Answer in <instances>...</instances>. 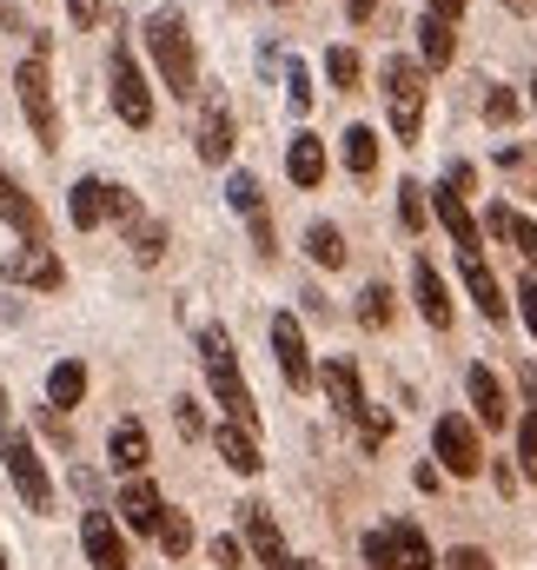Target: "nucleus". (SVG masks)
I'll return each instance as SVG.
<instances>
[{
	"mask_svg": "<svg viewBox=\"0 0 537 570\" xmlns=\"http://www.w3.org/2000/svg\"><path fill=\"white\" fill-rule=\"evenodd\" d=\"M206 558H213L219 570H240V564H246V544L226 531V538H213V544H206Z\"/></svg>",
	"mask_w": 537,
	"mask_h": 570,
	"instance_id": "obj_41",
	"label": "nucleus"
},
{
	"mask_svg": "<svg viewBox=\"0 0 537 570\" xmlns=\"http://www.w3.org/2000/svg\"><path fill=\"white\" fill-rule=\"evenodd\" d=\"M127 233H134V239H127V246H134V266H159V259H166V219L146 213V219L127 226Z\"/></svg>",
	"mask_w": 537,
	"mask_h": 570,
	"instance_id": "obj_31",
	"label": "nucleus"
},
{
	"mask_svg": "<svg viewBox=\"0 0 537 570\" xmlns=\"http://www.w3.org/2000/svg\"><path fill=\"white\" fill-rule=\"evenodd\" d=\"M518 392H525V405H531V419H537V358L518 365Z\"/></svg>",
	"mask_w": 537,
	"mask_h": 570,
	"instance_id": "obj_47",
	"label": "nucleus"
},
{
	"mask_svg": "<svg viewBox=\"0 0 537 570\" xmlns=\"http://www.w3.org/2000/svg\"><path fill=\"white\" fill-rule=\"evenodd\" d=\"M431 213H438V226L451 233V246H458V253H485V246H478V219H471V206H465L451 186H438V193H431Z\"/></svg>",
	"mask_w": 537,
	"mask_h": 570,
	"instance_id": "obj_23",
	"label": "nucleus"
},
{
	"mask_svg": "<svg viewBox=\"0 0 537 570\" xmlns=\"http://www.w3.org/2000/svg\"><path fill=\"white\" fill-rule=\"evenodd\" d=\"M458 273H465V292H471V305L491 318V325H505V312H511V298H505V285L498 273L485 266V253H458Z\"/></svg>",
	"mask_w": 537,
	"mask_h": 570,
	"instance_id": "obj_19",
	"label": "nucleus"
},
{
	"mask_svg": "<svg viewBox=\"0 0 537 570\" xmlns=\"http://www.w3.org/2000/svg\"><path fill=\"white\" fill-rule=\"evenodd\" d=\"M107 464H114V478H146L153 444H146V425L139 419H114V431H107Z\"/></svg>",
	"mask_w": 537,
	"mask_h": 570,
	"instance_id": "obj_18",
	"label": "nucleus"
},
{
	"mask_svg": "<svg viewBox=\"0 0 537 570\" xmlns=\"http://www.w3.org/2000/svg\"><path fill=\"white\" fill-rule=\"evenodd\" d=\"M0 219H7V233L20 239V246H47V219H40V206H33V193L0 166Z\"/></svg>",
	"mask_w": 537,
	"mask_h": 570,
	"instance_id": "obj_15",
	"label": "nucleus"
},
{
	"mask_svg": "<svg viewBox=\"0 0 537 570\" xmlns=\"http://www.w3.org/2000/svg\"><path fill=\"white\" fill-rule=\"evenodd\" d=\"M359 551H365V570H399V551H392V531H385V524H379V531H365V544H359Z\"/></svg>",
	"mask_w": 537,
	"mask_h": 570,
	"instance_id": "obj_37",
	"label": "nucleus"
},
{
	"mask_svg": "<svg viewBox=\"0 0 537 570\" xmlns=\"http://www.w3.org/2000/svg\"><path fill=\"white\" fill-rule=\"evenodd\" d=\"M0 273L13 285H27V292H60V285H67V266H60L53 246H13Z\"/></svg>",
	"mask_w": 537,
	"mask_h": 570,
	"instance_id": "obj_17",
	"label": "nucleus"
},
{
	"mask_svg": "<svg viewBox=\"0 0 537 570\" xmlns=\"http://www.w3.org/2000/svg\"><path fill=\"white\" fill-rule=\"evenodd\" d=\"M319 385H325V399H332L339 419H359L365 412V385H359V365L352 358H325L319 365Z\"/></svg>",
	"mask_w": 537,
	"mask_h": 570,
	"instance_id": "obj_21",
	"label": "nucleus"
},
{
	"mask_svg": "<svg viewBox=\"0 0 537 570\" xmlns=\"http://www.w3.org/2000/svg\"><path fill=\"white\" fill-rule=\"evenodd\" d=\"M518 471H525V478H537V419H525V425H518Z\"/></svg>",
	"mask_w": 537,
	"mask_h": 570,
	"instance_id": "obj_43",
	"label": "nucleus"
},
{
	"mask_svg": "<svg viewBox=\"0 0 537 570\" xmlns=\"http://www.w3.org/2000/svg\"><path fill=\"white\" fill-rule=\"evenodd\" d=\"M292 570H319V564H299V558H292Z\"/></svg>",
	"mask_w": 537,
	"mask_h": 570,
	"instance_id": "obj_53",
	"label": "nucleus"
},
{
	"mask_svg": "<svg viewBox=\"0 0 537 570\" xmlns=\"http://www.w3.org/2000/svg\"><path fill=\"white\" fill-rule=\"evenodd\" d=\"M471 179H478V173H471V159H451V166H445V186H451L458 199L471 193Z\"/></svg>",
	"mask_w": 537,
	"mask_h": 570,
	"instance_id": "obj_46",
	"label": "nucleus"
},
{
	"mask_svg": "<svg viewBox=\"0 0 537 570\" xmlns=\"http://www.w3.org/2000/svg\"><path fill=\"white\" fill-rule=\"evenodd\" d=\"M114 518H120V531H127V538H153V531H159V518H166L159 484H153V478H120Z\"/></svg>",
	"mask_w": 537,
	"mask_h": 570,
	"instance_id": "obj_13",
	"label": "nucleus"
},
{
	"mask_svg": "<svg viewBox=\"0 0 537 570\" xmlns=\"http://www.w3.org/2000/svg\"><path fill=\"white\" fill-rule=\"evenodd\" d=\"M424 13H438V20H451V27H458V13H465V0H424Z\"/></svg>",
	"mask_w": 537,
	"mask_h": 570,
	"instance_id": "obj_49",
	"label": "nucleus"
},
{
	"mask_svg": "<svg viewBox=\"0 0 537 570\" xmlns=\"http://www.w3.org/2000/svg\"><path fill=\"white\" fill-rule=\"evenodd\" d=\"M0 570H7V544H0Z\"/></svg>",
	"mask_w": 537,
	"mask_h": 570,
	"instance_id": "obj_55",
	"label": "nucleus"
},
{
	"mask_svg": "<svg viewBox=\"0 0 537 570\" xmlns=\"http://www.w3.org/2000/svg\"><path fill=\"white\" fill-rule=\"evenodd\" d=\"M359 73H365V67H359V47H332V53H325V80H332L339 94H352Z\"/></svg>",
	"mask_w": 537,
	"mask_h": 570,
	"instance_id": "obj_34",
	"label": "nucleus"
},
{
	"mask_svg": "<svg viewBox=\"0 0 537 570\" xmlns=\"http://www.w3.org/2000/svg\"><path fill=\"white\" fill-rule=\"evenodd\" d=\"M173 425H179V438H213V425H206V412H199V399H173Z\"/></svg>",
	"mask_w": 537,
	"mask_h": 570,
	"instance_id": "obj_36",
	"label": "nucleus"
},
{
	"mask_svg": "<svg viewBox=\"0 0 537 570\" xmlns=\"http://www.w3.org/2000/svg\"><path fill=\"white\" fill-rule=\"evenodd\" d=\"M399 219H404V233H424V219H431V199H424L418 179H404L399 186Z\"/></svg>",
	"mask_w": 537,
	"mask_h": 570,
	"instance_id": "obj_35",
	"label": "nucleus"
},
{
	"mask_svg": "<svg viewBox=\"0 0 537 570\" xmlns=\"http://www.w3.org/2000/svg\"><path fill=\"white\" fill-rule=\"evenodd\" d=\"M0 27H7V33L20 27V7H13V0H0Z\"/></svg>",
	"mask_w": 537,
	"mask_h": 570,
	"instance_id": "obj_51",
	"label": "nucleus"
},
{
	"mask_svg": "<svg viewBox=\"0 0 537 570\" xmlns=\"http://www.w3.org/2000/svg\"><path fill=\"white\" fill-rule=\"evenodd\" d=\"M100 13H107V0H67V20H74L80 33H87V27H94Z\"/></svg>",
	"mask_w": 537,
	"mask_h": 570,
	"instance_id": "obj_45",
	"label": "nucleus"
},
{
	"mask_svg": "<svg viewBox=\"0 0 537 570\" xmlns=\"http://www.w3.org/2000/svg\"><path fill=\"white\" fill-rule=\"evenodd\" d=\"M285 179H292L299 193H312V186L325 179V140H319V134H292V146H285Z\"/></svg>",
	"mask_w": 537,
	"mask_h": 570,
	"instance_id": "obj_24",
	"label": "nucleus"
},
{
	"mask_svg": "<svg viewBox=\"0 0 537 570\" xmlns=\"http://www.w3.org/2000/svg\"><path fill=\"white\" fill-rule=\"evenodd\" d=\"M485 120H491V127H511V120H518V94H511V87H491V94H485Z\"/></svg>",
	"mask_w": 537,
	"mask_h": 570,
	"instance_id": "obj_39",
	"label": "nucleus"
},
{
	"mask_svg": "<svg viewBox=\"0 0 537 570\" xmlns=\"http://www.w3.org/2000/svg\"><path fill=\"white\" fill-rule=\"evenodd\" d=\"M531 107H537V73H531Z\"/></svg>",
	"mask_w": 537,
	"mask_h": 570,
	"instance_id": "obj_54",
	"label": "nucleus"
},
{
	"mask_svg": "<svg viewBox=\"0 0 537 570\" xmlns=\"http://www.w3.org/2000/svg\"><path fill=\"white\" fill-rule=\"evenodd\" d=\"M226 206L246 219V233H253V246H260V259H272L279 246H272V213H266V193H260V179L240 166L233 179H226Z\"/></svg>",
	"mask_w": 537,
	"mask_h": 570,
	"instance_id": "obj_14",
	"label": "nucleus"
},
{
	"mask_svg": "<svg viewBox=\"0 0 537 570\" xmlns=\"http://www.w3.org/2000/svg\"><path fill=\"white\" fill-rule=\"evenodd\" d=\"M80 551H87V564L94 570H134V544H127V531H120V518L114 511H80Z\"/></svg>",
	"mask_w": 537,
	"mask_h": 570,
	"instance_id": "obj_10",
	"label": "nucleus"
},
{
	"mask_svg": "<svg viewBox=\"0 0 537 570\" xmlns=\"http://www.w3.org/2000/svg\"><path fill=\"white\" fill-rule=\"evenodd\" d=\"M372 13H379V0H345V20H352V27H365Z\"/></svg>",
	"mask_w": 537,
	"mask_h": 570,
	"instance_id": "obj_48",
	"label": "nucleus"
},
{
	"mask_svg": "<svg viewBox=\"0 0 537 570\" xmlns=\"http://www.w3.org/2000/svg\"><path fill=\"white\" fill-rule=\"evenodd\" d=\"M240 544L253 551V564H260V570H292L285 531H279V518H272L260 498H253V504H240Z\"/></svg>",
	"mask_w": 537,
	"mask_h": 570,
	"instance_id": "obj_12",
	"label": "nucleus"
},
{
	"mask_svg": "<svg viewBox=\"0 0 537 570\" xmlns=\"http://www.w3.org/2000/svg\"><path fill=\"white\" fill-rule=\"evenodd\" d=\"M485 226H491L505 246H518V253L537 266V219H531V213H518V206H491V213H485Z\"/></svg>",
	"mask_w": 537,
	"mask_h": 570,
	"instance_id": "obj_27",
	"label": "nucleus"
},
{
	"mask_svg": "<svg viewBox=\"0 0 537 570\" xmlns=\"http://www.w3.org/2000/svg\"><path fill=\"white\" fill-rule=\"evenodd\" d=\"M67 219H74V233H100V226H139L146 206H139L127 186L87 173V179H74V193H67Z\"/></svg>",
	"mask_w": 537,
	"mask_h": 570,
	"instance_id": "obj_5",
	"label": "nucleus"
},
{
	"mask_svg": "<svg viewBox=\"0 0 537 570\" xmlns=\"http://www.w3.org/2000/svg\"><path fill=\"white\" fill-rule=\"evenodd\" d=\"M272 7H285V0H272Z\"/></svg>",
	"mask_w": 537,
	"mask_h": 570,
	"instance_id": "obj_56",
	"label": "nucleus"
},
{
	"mask_svg": "<svg viewBox=\"0 0 537 570\" xmlns=\"http://www.w3.org/2000/svg\"><path fill=\"white\" fill-rule=\"evenodd\" d=\"M411 298H418V312H424V325L431 332H445L451 325V292L438 279V266L431 259H411Z\"/></svg>",
	"mask_w": 537,
	"mask_h": 570,
	"instance_id": "obj_22",
	"label": "nucleus"
},
{
	"mask_svg": "<svg viewBox=\"0 0 537 570\" xmlns=\"http://www.w3.org/2000/svg\"><path fill=\"white\" fill-rule=\"evenodd\" d=\"M339 153H345V173L352 179H372L379 173V134L372 127H345L339 134Z\"/></svg>",
	"mask_w": 537,
	"mask_h": 570,
	"instance_id": "obj_29",
	"label": "nucleus"
},
{
	"mask_svg": "<svg viewBox=\"0 0 537 570\" xmlns=\"http://www.w3.org/2000/svg\"><path fill=\"white\" fill-rule=\"evenodd\" d=\"M153 538H159V551H166V558H186V551L199 544V538H193V518H186V511H173V504H166V518H159V531H153Z\"/></svg>",
	"mask_w": 537,
	"mask_h": 570,
	"instance_id": "obj_32",
	"label": "nucleus"
},
{
	"mask_svg": "<svg viewBox=\"0 0 537 570\" xmlns=\"http://www.w3.org/2000/svg\"><path fill=\"white\" fill-rule=\"evenodd\" d=\"M445 570H498V564H491L485 544H451V551H445Z\"/></svg>",
	"mask_w": 537,
	"mask_h": 570,
	"instance_id": "obj_40",
	"label": "nucleus"
},
{
	"mask_svg": "<svg viewBox=\"0 0 537 570\" xmlns=\"http://www.w3.org/2000/svg\"><path fill=\"white\" fill-rule=\"evenodd\" d=\"M491 478H498V491H518V464H505V458H498V464H491Z\"/></svg>",
	"mask_w": 537,
	"mask_h": 570,
	"instance_id": "obj_50",
	"label": "nucleus"
},
{
	"mask_svg": "<svg viewBox=\"0 0 537 570\" xmlns=\"http://www.w3.org/2000/svg\"><path fill=\"white\" fill-rule=\"evenodd\" d=\"M518 318H525V332L537 338V279H518Z\"/></svg>",
	"mask_w": 537,
	"mask_h": 570,
	"instance_id": "obj_44",
	"label": "nucleus"
},
{
	"mask_svg": "<svg viewBox=\"0 0 537 570\" xmlns=\"http://www.w3.org/2000/svg\"><path fill=\"white\" fill-rule=\"evenodd\" d=\"M379 87H385V114H392V140H418V127H424V67L411 60V53H392L385 67H379Z\"/></svg>",
	"mask_w": 537,
	"mask_h": 570,
	"instance_id": "obj_6",
	"label": "nucleus"
},
{
	"mask_svg": "<svg viewBox=\"0 0 537 570\" xmlns=\"http://www.w3.org/2000/svg\"><path fill=\"white\" fill-rule=\"evenodd\" d=\"M233 140H240V120H233V100H226V87H199L193 153H199L206 166H226V159H233Z\"/></svg>",
	"mask_w": 537,
	"mask_h": 570,
	"instance_id": "obj_8",
	"label": "nucleus"
},
{
	"mask_svg": "<svg viewBox=\"0 0 537 570\" xmlns=\"http://www.w3.org/2000/svg\"><path fill=\"white\" fill-rule=\"evenodd\" d=\"M272 358H279V372H285L292 392H312V385H319V365H312V352H305V325H299L292 312H272Z\"/></svg>",
	"mask_w": 537,
	"mask_h": 570,
	"instance_id": "obj_11",
	"label": "nucleus"
},
{
	"mask_svg": "<svg viewBox=\"0 0 537 570\" xmlns=\"http://www.w3.org/2000/svg\"><path fill=\"white\" fill-rule=\"evenodd\" d=\"M213 451H219V464H226L233 478H260V464H266V458H260V431L233 425V419L213 425Z\"/></svg>",
	"mask_w": 537,
	"mask_h": 570,
	"instance_id": "obj_20",
	"label": "nucleus"
},
{
	"mask_svg": "<svg viewBox=\"0 0 537 570\" xmlns=\"http://www.w3.org/2000/svg\"><path fill=\"white\" fill-rule=\"evenodd\" d=\"M392 531V551H399V570H438V558H431V538L411 524V518H392L385 524Z\"/></svg>",
	"mask_w": 537,
	"mask_h": 570,
	"instance_id": "obj_28",
	"label": "nucleus"
},
{
	"mask_svg": "<svg viewBox=\"0 0 537 570\" xmlns=\"http://www.w3.org/2000/svg\"><path fill=\"white\" fill-rule=\"evenodd\" d=\"M146 53H153V67H159V87L173 94V100H199V47H193V27H186V13L179 7H153L146 13Z\"/></svg>",
	"mask_w": 537,
	"mask_h": 570,
	"instance_id": "obj_1",
	"label": "nucleus"
},
{
	"mask_svg": "<svg viewBox=\"0 0 537 570\" xmlns=\"http://www.w3.org/2000/svg\"><path fill=\"white\" fill-rule=\"evenodd\" d=\"M285 100H292V114L312 107V73H305V60H285Z\"/></svg>",
	"mask_w": 537,
	"mask_h": 570,
	"instance_id": "obj_38",
	"label": "nucleus"
},
{
	"mask_svg": "<svg viewBox=\"0 0 537 570\" xmlns=\"http://www.w3.org/2000/svg\"><path fill=\"white\" fill-rule=\"evenodd\" d=\"M431 458H438L451 478H478V471H485V438H478V419L445 412V419L431 425Z\"/></svg>",
	"mask_w": 537,
	"mask_h": 570,
	"instance_id": "obj_9",
	"label": "nucleus"
},
{
	"mask_svg": "<svg viewBox=\"0 0 537 570\" xmlns=\"http://www.w3.org/2000/svg\"><path fill=\"white\" fill-rule=\"evenodd\" d=\"M80 399H87V365H80V358H60V365L47 372V412H60V419H67Z\"/></svg>",
	"mask_w": 537,
	"mask_h": 570,
	"instance_id": "obj_26",
	"label": "nucleus"
},
{
	"mask_svg": "<svg viewBox=\"0 0 537 570\" xmlns=\"http://www.w3.org/2000/svg\"><path fill=\"white\" fill-rule=\"evenodd\" d=\"M107 87H114V114H120L134 134H146V127H153V87H146V73H139V60H134L127 40H114V53H107Z\"/></svg>",
	"mask_w": 537,
	"mask_h": 570,
	"instance_id": "obj_7",
	"label": "nucleus"
},
{
	"mask_svg": "<svg viewBox=\"0 0 537 570\" xmlns=\"http://www.w3.org/2000/svg\"><path fill=\"white\" fill-rule=\"evenodd\" d=\"M305 253H312V266L332 273V266H345V233H339L332 219H312V226H305Z\"/></svg>",
	"mask_w": 537,
	"mask_h": 570,
	"instance_id": "obj_30",
	"label": "nucleus"
},
{
	"mask_svg": "<svg viewBox=\"0 0 537 570\" xmlns=\"http://www.w3.org/2000/svg\"><path fill=\"white\" fill-rule=\"evenodd\" d=\"M385 431H392V419H385L379 405H365V412H359V438H365V451H379V444H385Z\"/></svg>",
	"mask_w": 537,
	"mask_h": 570,
	"instance_id": "obj_42",
	"label": "nucleus"
},
{
	"mask_svg": "<svg viewBox=\"0 0 537 570\" xmlns=\"http://www.w3.org/2000/svg\"><path fill=\"white\" fill-rule=\"evenodd\" d=\"M0 419H13V412H7V385H0Z\"/></svg>",
	"mask_w": 537,
	"mask_h": 570,
	"instance_id": "obj_52",
	"label": "nucleus"
},
{
	"mask_svg": "<svg viewBox=\"0 0 537 570\" xmlns=\"http://www.w3.org/2000/svg\"><path fill=\"white\" fill-rule=\"evenodd\" d=\"M0 471H7L13 498H20L33 518H53V511H60V491H53V471H47V458L33 451V438L13 425V419H0Z\"/></svg>",
	"mask_w": 537,
	"mask_h": 570,
	"instance_id": "obj_4",
	"label": "nucleus"
},
{
	"mask_svg": "<svg viewBox=\"0 0 537 570\" xmlns=\"http://www.w3.org/2000/svg\"><path fill=\"white\" fill-rule=\"evenodd\" d=\"M451 60H458V27L438 20V13H424V20H418V67L438 73V67H451Z\"/></svg>",
	"mask_w": 537,
	"mask_h": 570,
	"instance_id": "obj_25",
	"label": "nucleus"
},
{
	"mask_svg": "<svg viewBox=\"0 0 537 570\" xmlns=\"http://www.w3.org/2000/svg\"><path fill=\"white\" fill-rule=\"evenodd\" d=\"M13 94H20V114H27V134L40 140V153L60 146V100H53V33H33L20 67H13Z\"/></svg>",
	"mask_w": 537,
	"mask_h": 570,
	"instance_id": "obj_2",
	"label": "nucleus"
},
{
	"mask_svg": "<svg viewBox=\"0 0 537 570\" xmlns=\"http://www.w3.org/2000/svg\"><path fill=\"white\" fill-rule=\"evenodd\" d=\"M465 399H471V419L491 431L511 425V392H505V379L491 372V365H465Z\"/></svg>",
	"mask_w": 537,
	"mask_h": 570,
	"instance_id": "obj_16",
	"label": "nucleus"
},
{
	"mask_svg": "<svg viewBox=\"0 0 537 570\" xmlns=\"http://www.w3.org/2000/svg\"><path fill=\"white\" fill-rule=\"evenodd\" d=\"M199 365H206V385H213V405L233 419V425L260 431V405H253V385H246V372H240V358H233V338H226V325H199Z\"/></svg>",
	"mask_w": 537,
	"mask_h": 570,
	"instance_id": "obj_3",
	"label": "nucleus"
},
{
	"mask_svg": "<svg viewBox=\"0 0 537 570\" xmlns=\"http://www.w3.org/2000/svg\"><path fill=\"white\" fill-rule=\"evenodd\" d=\"M359 325L365 332H385L392 325V285H365L359 292Z\"/></svg>",
	"mask_w": 537,
	"mask_h": 570,
	"instance_id": "obj_33",
	"label": "nucleus"
}]
</instances>
